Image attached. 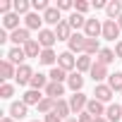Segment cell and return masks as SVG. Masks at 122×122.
Listing matches in <instances>:
<instances>
[{"label": "cell", "instance_id": "obj_11", "mask_svg": "<svg viewBox=\"0 0 122 122\" xmlns=\"http://www.w3.org/2000/svg\"><path fill=\"white\" fill-rule=\"evenodd\" d=\"M10 41L12 43H17V46H26L31 38H29V29L24 26V29H17V31H12L10 34Z\"/></svg>", "mask_w": 122, "mask_h": 122}, {"label": "cell", "instance_id": "obj_15", "mask_svg": "<svg viewBox=\"0 0 122 122\" xmlns=\"http://www.w3.org/2000/svg\"><path fill=\"white\" fill-rule=\"evenodd\" d=\"M48 84H50V79H48L46 74H41V72H38V74H34V77H31V81H29V86H31L34 91H41V89H46Z\"/></svg>", "mask_w": 122, "mask_h": 122}, {"label": "cell", "instance_id": "obj_12", "mask_svg": "<svg viewBox=\"0 0 122 122\" xmlns=\"http://www.w3.org/2000/svg\"><path fill=\"white\" fill-rule=\"evenodd\" d=\"M105 110H108V108H105L101 101H96V98H91V101H89V105H86V112H89V115H93V117H103V115H105Z\"/></svg>", "mask_w": 122, "mask_h": 122}, {"label": "cell", "instance_id": "obj_35", "mask_svg": "<svg viewBox=\"0 0 122 122\" xmlns=\"http://www.w3.org/2000/svg\"><path fill=\"white\" fill-rule=\"evenodd\" d=\"M29 7H31V3H26V0H15V12L17 15H29Z\"/></svg>", "mask_w": 122, "mask_h": 122}, {"label": "cell", "instance_id": "obj_41", "mask_svg": "<svg viewBox=\"0 0 122 122\" xmlns=\"http://www.w3.org/2000/svg\"><path fill=\"white\" fill-rule=\"evenodd\" d=\"M70 7H74V3H70V0H60L57 3V10H70Z\"/></svg>", "mask_w": 122, "mask_h": 122}, {"label": "cell", "instance_id": "obj_18", "mask_svg": "<svg viewBox=\"0 0 122 122\" xmlns=\"http://www.w3.org/2000/svg\"><path fill=\"white\" fill-rule=\"evenodd\" d=\"M105 117H108V122H120V120H122V105L110 103L108 110H105Z\"/></svg>", "mask_w": 122, "mask_h": 122}, {"label": "cell", "instance_id": "obj_14", "mask_svg": "<svg viewBox=\"0 0 122 122\" xmlns=\"http://www.w3.org/2000/svg\"><path fill=\"white\" fill-rule=\"evenodd\" d=\"M0 79H3L5 84H7V79H12V77H17V70H15V65L10 62V60H3V62H0Z\"/></svg>", "mask_w": 122, "mask_h": 122}, {"label": "cell", "instance_id": "obj_46", "mask_svg": "<svg viewBox=\"0 0 122 122\" xmlns=\"http://www.w3.org/2000/svg\"><path fill=\"white\" fill-rule=\"evenodd\" d=\"M93 122H108V117H93Z\"/></svg>", "mask_w": 122, "mask_h": 122}, {"label": "cell", "instance_id": "obj_27", "mask_svg": "<svg viewBox=\"0 0 122 122\" xmlns=\"http://www.w3.org/2000/svg\"><path fill=\"white\" fill-rule=\"evenodd\" d=\"M115 57H117V55H115V50H110V48H103V50L98 53V57H96V62H101V65H105V67H108V65L112 62Z\"/></svg>", "mask_w": 122, "mask_h": 122}, {"label": "cell", "instance_id": "obj_29", "mask_svg": "<svg viewBox=\"0 0 122 122\" xmlns=\"http://www.w3.org/2000/svg\"><path fill=\"white\" fill-rule=\"evenodd\" d=\"M41 50H43V48H41V43H38V41H34V38H31V41L24 46L26 57H38V55H41Z\"/></svg>", "mask_w": 122, "mask_h": 122}, {"label": "cell", "instance_id": "obj_17", "mask_svg": "<svg viewBox=\"0 0 122 122\" xmlns=\"http://www.w3.org/2000/svg\"><path fill=\"white\" fill-rule=\"evenodd\" d=\"M43 98H46V96H41V91H34V89H29V91L22 96V101H24L26 105H36V108H38V103H41Z\"/></svg>", "mask_w": 122, "mask_h": 122}, {"label": "cell", "instance_id": "obj_48", "mask_svg": "<svg viewBox=\"0 0 122 122\" xmlns=\"http://www.w3.org/2000/svg\"><path fill=\"white\" fill-rule=\"evenodd\" d=\"M65 122H79V120H77V117H70V120H65Z\"/></svg>", "mask_w": 122, "mask_h": 122}, {"label": "cell", "instance_id": "obj_40", "mask_svg": "<svg viewBox=\"0 0 122 122\" xmlns=\"http://www.w3.org/2000/svg\"><path fill=\"white\" fill-rule=\"evenodd\" d=\"M10 7H15V3H7V0L0 3V12H3V15H10Z\"/></svg>", "mask_w": 122, "mask_h": 122}, {"label": "cell", "instance_id": "obj_8", "mask_svg": "<svg viewBox=\"0 0 122 122\" xmlns=\"http://www.w3.org/2000/svg\"><path fill=\"white\" fill-rule=\"evenodd\" d=\"M7 60L12 65H17V67H22L24 65V60H26V53H24V48H19V46H15L10 53H7Z\"/></svg>", "mask_w": 122, "mask_h": 122}, {"label": "cell", "instance_id": "obj_30", "mask_svg": "<svg viewBox=\"0 0 122 122\" xmlns=\"http://www.w3.org/2000/svg\"><path fill=\"white\" fill-rule=\"evenodd\" d=\"M48 79H50V81H57V84H62V81H67L70 77H67V72H65L62 67H53L50 74H48Z\"/></svg>", "mask_w": 122, "mask_h": 122}, {"label": "cell", "instance_id": "obj_22", "mask_svg": "<svg viewBox=\"0 0 122 122\" xmlns=\"http://www.w3.org/2000/svg\"><path fill=\"white\" fill-rule=\"evenodd\" d=\"M91 77H93V81H103V79L110 77V74H108V67H105V65L93 62V67H91Z\"/></svg>", "mask_w": 122, "mask_h": 122}, {"label": "cell", "instance_id": "obj_24", "mask_svg": "<svg viewBox=\"0 0 122 122\" xmlns=\"http://www.w3.org/2000/svg\"><path fill=\"white\" fill-rule=\"evenodd\" d=\"M105 12H108V19H120V15H122V3H120V0H112V3H108Z\"/></svg>", "mask_w": 122, "mask_h": 122}, {"label": "cell", "instance_id": "obj_3", "mask_svg": "<svg viewBox=\"0 0 122 122\" xmlns=\"http://www.w3.org/2000/svg\"><path fill=\"white\" fill-rule=\"evenodd\" d=\"M86 105H89V98H86L81 91L70 98V108H72V112H77V115H81V112L86 110Z\"/></svg>", "mask_w": 122, "mask_h": 122}, {"label": "cell", "instance_id": "obj_26", "mask_svg": "<svg viewBox=\"0 0 122 122\" xmlns=\"http://www.w3.org/2000/svg\"><path fill=\"white\" fill-rule=\"evenodd\" d=\"M67 24H70L72 29H77V31H79V29H84V26H86V17H84V15H79V12H72V15H70V19H67Z\"/></svg>", "mask_w": 122, "mask_h": 122}, {"label": "cell", "instance_id": "obj_45", "mask_svg": "<svg viewBox=\"0 0 122 122\" xmlns=\"http://www.w3.org/2000/svg\"><path fill=\"white\" fill-rule=\"evenodd\" d=\"M115 55H117V57H122V41H117V43H115Z\"/></svg>", "mask_w": 122, "mask_h": 122}, {"label": "cell", "instance_id": "obj_42", "mask_svg": "<svg viewBox=\"0 0 122 122\" xmlns=\"http://www.w3.org/2000/svg\"><path fill=\"white\" fill-rule=\"evenodd\" d=\"M77 120H79V122H93V115H89V112L84 110V112H81V115H79Z\"/></svg>", "mask_w": 122, "mask_h": 122}, {"label": "cell", "instance_id": "obj_4", "mask_svg": "<svg viewBox=\"0 0 122 122\" xmlns=\"http://www.w3.org/2000/svg\"><path fill=\"white\" fill-rule=\"evenodd\" d=\"M57 67H62L65 72L74 70V67H77V57H72V53H70V50L60 53V55H57Z\"/></svg>", "mask_w": 122, "mask_h": 122}, {"label": "cell", "instance_id": "obj_49", "mask_svg": "<svg viewBox=\"0 0 122 122\" xmlns=\"http://www.w3.org/2000/svg\"><path fill=\"white\" fill-rule=\"evenodd\" d=\"M117 24H120V29H122V15H120V19H117Z\"/></svg>", "mask_w": 122, "mask_h": 122}, {"label": "cell", "instance_id": "obj_34", "mask_svg": "<svg viewBox=\"0 0 122 122\" xmlns=\"http://www.w3.org/2000/svg\"><path fill=\"white\" fill-rule=\"evenodd\" d=\"M55 112H57L60 117H67V115L72 112V108H70L67 101H55Z\"/></svg>", "mask_w": 122, "mask_h": 122}, {"label": "cell", "instance_id": "obj_33", "mask_svg": "<svg viewBox=\"0 0 122 122\" xmlns=\"http://www.w3.org/2000/svg\"><path fill=\"white\" fill-rule=\"evenodd\" d=\"M53 110H55V101L46 96V98H43V101L38 103V112H43V115H48V112H53Z\"/></svg>", "mask_w": 122, "mask_h": 122}, {"label": "cell", "instance_id": "obj_2", "mask_svg": "<svg viewBox=\"0 0 122 122\" xmlns=\"http://www.w3.org/2000/svg\"><path fill=\"white\" fill-rule=\"evenodd\" d=\"M112 89L108 86V84H96V89H93V98L96 101H101V103H110L112 101Z\"/></svg>", "mask_w": 122, "mask_h": 122}, {"label": "cell", "instance_id": "obj_28", "mask_svg": "<svg viewBox=\"0 0 122 122\" xmlns=\"http://www.w3.org/2000/svg\"><path fill=\"white\" fill-rule=\"evenodd\" d=\"M103 48L98 43V38H86V46H84V55H98Z\"/></svg>", "mask_w": 122, "mask_h": 122}, {"label": "cell", "instance_id": "obj_47", "mask_svg": "<svg viewBox=\"0 0 122 122\" xmlns=\"http://www.w3.org/2000/svg\"><path fill=\"white\" fill-rule=\"evenodd\" d=\"M0 122H15L12 117H3V120H0Z\"/></svg>", "mask_w": 122, "mask_h": 122}, {"label": "cell", "instance_id": "obj_36", "mask_svg": "<svg viewBox=\"0 0 122 122\" xmlns=\"http://www.w3.org/2000/svg\"><path fill=\"white\" fill-rule=\"evenodd\" d=\"M31 7H34L36 12H48V10H50V7H48V0H34Z\"/></svg>", "mask_w": 122, "mask_h": 122}, {"label": "cell", "instance_id": "obj_16", "mask_svg": "<svg viewBox=\"0 0 122 122\" xmlns=\"http://www.w3.org/2000/svg\"><path fill=\"white\" fill-rule=\"evenodd\" d=\"M67 86H70L74 93H79V91H81V86H84V77H81V72H72V74H70V79H67Z\"/></svg>", "mask_w": 122, "mask_h": 122}, {"label": "cell", "instance_id": "obj_38", "mask_svg": "<svg viewBox=\"0 0 122 122\" xmlns=\"http://www.w3.org/2000/svg\"><path fill=\"white\" fill-rule=\"evenodd\" d=\"M89 7H91V5L86 3V0H77V3H74V10H77L79 15H84V12H86Z\"/></svg>", "mask_w": 122, "mask_h": 122}, {"label": "cell", "instance_id": "obj_5", "mask_svg": "<svg viewBox=\"0 0 122 122\" xmlns=\"http://www.w3.org/2000/svg\"><path fill=\"white\" fill-rule=\"evenodd\" d=\"M84 34H86V38H98V36L103 34V24H101L98 19H86Z\"/></svg>", "mask_w": 122, "mask_h": 122}, {"label": "cell", "instance_id": "obj_23", "mask_svg": "<svg viewBox=\"0 0 122 122\" xmlns=\"http://www.w3.org/2000/svg\"><path fill=\"white\" fill-rule=\"evenodd\" d=\"M55 60H57V55H55L53 48H43L41 55H38V62L41 65H55Z\"/></svg>", "mask_w": 122, "mask_h": 122}, {"label": "cell", "instance_id": "obj_6", "mask_svg": "<svg viewBox=\"0 0 122 122\" xmlns=\"http://www.w3.org/2000/svg\"><path fill=\"white\" fill-rule=\"evenodd\" d=\"M55 41H57L55 31H50V29H41V31H38V43H41V48H53Z\"/></svg>", "mask_w": 122, "mask_h": 122}, {"label": "cell", "instance_id": "obj_7", "mask_svg": "<svg viewBox=\"0 0 122 122\" xmlns=\"http://www.w3.org/2000/svg\"><path fill=\"white\" fill-rule=\"evenodd\" d=\"M67 46H70V53H81L84 46H86V36H81L77 31V34H72V38L67 41Z\"/></svg>", "mask_w": 122, "mask_h": 122}, {"label": "cell", "instance_id": "obj_43", "mask_svg": "<svg viewBox=\"0 0 122 122\" xmlns=\"http://www.w3.org/2000/svg\"><path fill=\"white\" fill-rule=\"evenodd\" d=\"M10 36H7V29H0V43H7Z\"/></svg>", "mask_w": 122, "mask_h": 122}, {"label": "cell", "instance_id": "obj_9", "mask_svg": "<svg viewBox=\"0 0 122 122\" xmlns=\"http://www.w3.org/2000/svg\"><path fill=\"white\" fill-rule=\"evenodd\" d=\"M46 96L53 98V101H60V96H65V84H57V81H50L46 86Z\"/></svg>", "mask_w": 122, "mask_h": 122}, {"label": "cell", "instance_id": "obj_31", "mask_svg": "<svg viewBox=\"0 0 122 122\" xmlns=\"http://www.w3.org/2000/svg\"><path fill=\"white\" fill-rule=\"evenodd\" d=\"M93 62H91V55H81L77 57V72H91Z\"/></svg>", "mask_w": 122, "mask_h": 122}, {"label": "cell", "instance_id": "obj_44", "mask_svg": "<svg viewBox=\"0 0 122 122\" xmlns=\"http://www.w3.org/2000/svg\"><path fill=\"white\" fill-rule=\"evenodd\" d=\"M93 7L96 10H103V7H108V3H105V0H93Z\"/></svg>", "mask_w": 122, "mask_h": 122}, {"label": "cell", "instance_id": "obj_39", "mask_svg": "<svg viewBox=\"0 0 122 122\" xmlns=\"http://www.w3.org/2000/svg\"><path fill=\"white\" fill-rule=\"evenodd\" d=\"M43 122H62V117H60V115L53 110V112H48V115H46V120H43Z\"/></svg>", "mask_w": 122, "mask_h": 122}, {"label": "cell", "instance_id": "obj_37", "mask_svg": "<svg viewBox=\"0 0 122 122\" xmlns=\"http://www.w3.org/2000/svg\"><path fill=\"white\" fill-rule=\"evenodd\" d=\"M12 93H15L12 84H3V86H0V98H12Z\"/></svg>", "mask_w": 122, "mask_h": 122}, {"label": "cell", "instance_id": "obj_19", "mask_svg": "<svg viewBox=\"0 0 122 122\" xmlns=\"http://www.w3.org/2000/svg\"><path fill=\"white\" fill-rule=\"evenodd\" d=\"M55 36H57V41H70V38H72V26H70L67 22L57 24V26H55Z\"/></svg>", "mask_w": 122, "mask_h": 122}, {"label": "cell", "instance_id": "obj_10", "mask_svg": "<svg viewBox=\"0 0 122 122\" xmlns=\"http://www.w3.org/2000/svg\"><path fill=\"white\" fill-rule=\"evenodd\" d=\"M31 77H34V70L29 67V65H22V67H17V84L19 86H24V84H29L31 81Z\"/></svg>", "mask_w": 122, "mask_h": 122}, {"label": "cell", "instance_id": "obj_32", "mask_svg": "<svg viewBox=\"0 0 122 122\" xmlns=\"http://www.w3.org/2000/svg\"><path fill=\"white\" fill-rule=\"evenodd\" d=\"M108 86H110L112 91H122V72L110 74V77H108Z\"/></svg>", "mask_w": 122, "mask_h": 122}, {"label": "cell", "instance_id": "obj_20", "mask_svg": "<svg viewBox=\"0 0 122 122\" xmlns=\"http://www.w3.org/2000/svg\"><path fill=\"white\" fill-rule=\"evenodd\" d=\"M43 22H48V24H53V26L62 24V17H60V10H57V7H50L48 12H43Z\"/></svg>", "mask_w": 122, "mask_h": 122}, {"label": "cell", "instance_id": "obj_50", "mask_svg": "<svg viewBox=\"0 0 122 122\" xmlns=\"http://www.w3.org/2000/svg\"><path fill=\"white\" fill-rule=\"evenodd\" d=\"M34 122H38V120H34Z\"/></svg>", "mask_w": 122, "mask_h": 122}, {"label": "cell", "instance_id": "obj_13", "mask_svg": "<svg viewBox=\"0 0 122 122\" xmlns=\"http://www.w3.org/2000/svg\"><path fill=\"white\" fill-rule=\"evenodd\" d=\"M26 108H29V105H26L24 101L12 103V105H10V117H12V120H22V117H26Z\"/></svg>", "mask_w": 122, "mask_h": 122}, {"label": "cell", "instance_id": "obj_1", "mask_svg": "<svg viewBox=\"0 0 122 122\" xmlns=\"http://www.w3.org/2000/svg\"><path fill=\"white\" fill-rule=\"evenodd\" d=\"M120 31H122V29H120V24H117L115 19H105V22H103V34H101V36H103L105 41H115V38L120 36Z\"/></svg>", "mask_w": 122, "mask_h": 122}, {"label": "cell", "instance_id": "obj_21", "mask_svg": "<svg viewBox=\"0 0 122 122\" xmlns=\"http://www.w3.org/2000/svg\"><path fill=\"white\" fill-rule=\"evenodd\" d=\"M24 22H26V29H38V31H41V24H43V17H41L38 12H29V15L24 17Z\"/></svg>", "mask_w": 122, "mask_h": 122}, {"label": "cell", "instance_id": "obj_25", "mask_svg": "<svg viewBox=\"0 0 122 122\" xmlns=\"http://www.w3.org/2000/svg\"><path fill=\"white\" fill-rule=\"evenodd\" d=\"M3 26H5V29H12V31H17V29H19V15H17V12H10V15H5V17H3Z\"/></svg>", "mask_w": 122, "mask_h": 122}]
</instances>
